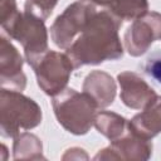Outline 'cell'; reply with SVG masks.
Returning <instances> with one entry per match:
<instances>
[{
    "mask_svg": "<svg viewBox=\"0 0 161 161\" xmlns=\"http://www.w3.org/2000/svg\"><path fill=\"white\" fill-rule=\"evenodd\" d=\"M121 25L122 21L108 10L97 11L84 30L65 49L74 69L119 59L123 55V45L118 35Z\"/></svg>",
    "mask_w": 161,
    "mask_h": 161,
    "instance_id": "1",
    "label": "cell"
},
{
    "mask_svg": "<svg viewBox=\"0 0 161 161\" xmlns=\"http://www.w3.org/2000/svg\"><path fill=\"white\" fill-rule=\"evenodd\" d=\"M16 0H0V23L1 26H8L18 16Z\"/></svg>",
    "mask_w": 161,
    "mask_h": 161,
    "instance_id": "17",
    "label": "cell"
},
{
    "mask_svg": "<svg viewBox=\"0 0 161 161\" xmlns=\"http://www.w3.org/2000/svg\"><path fill=\"white\" fill-rule=\"evenodd\" d=\"M33 68L39 88L48 96H55L67 88L74 65L65 53L47 50L26 60Z\"/></svg>",
    "mask_w": 161,
    "mask_h": 161,
    "instance_id": "4",
    "label": "cell"
},
{
    "mask_svg": "<svg viewBox=\"0 0 161 161\" xmlns=\"http://www.w3.org/2000/svg\"><path fill=\"white\" fill-rule=\"evenodd\" d=\"M1 148H3V153H4V156L1 157V160L5 161V160H6V156H5V155H6V146H5V145H1Z\"/></svg>",
    "mask_w": 161,
    "mask_h": 161,
    "instance_id": "21",
    "label": "cell"
},
{
    "mask_svg": "<svg viewBox=\"0 0 161 161\" xmlns=\"http://www.w3.org/2000/svg\"><path fill=\"white\" fill-rule=\"evenodd\" d=\"M145 72L161 84V53H156L146 60Z\"/></svg>",
    "mask_w": 161,
    "mask_h": 161,
    "instance_id": "18",
    "label": "cell"
},
{
    "mask_svg": "<svg viewBox=\"0 0 161 161\" xmlns=\"http://www.w3.org/2000/svg\"><path fill=\"white\" fill-rule=\"evenodd\" d=\"M40 106L19 91L1 88L0 132L3 137L15 138L20 131L35 128L42 122Z\"/></svg>",
    "mask_w": 161,
    "mask_h": 161,
    "instance_id": "3",
    "label": "cell"
},
{
    "mask_svg": "<svg viewBox=\"0 0 161 161\" xmlns=\"http://www.w3.org/2000/svg\"><path fill=\"white\" fill-rule=\"evenodd\" d=\"M93 126L99 133H102L109 141H113L121 137L128 130V121L118 113L101 111L97 112Z\"/></svg>",
    "mask_w": 161,
    "mask_h": 161,
    "instance_id": "13",
    "label": "cell"
},
{
    "mask_svg": "<svg viewBox=\"0 0 161 161\" xmlns=\"http://www.w3.org/2000/svg\"><path fill=\"white\" fill-rule=\"evenodd\" d=\"M96 13V4L88 0H78L68 5L50 26L53 43L64 50L69 48Z\"/></svg>",
    "mask_w": 161,
    "mask_h": 161,
    "instance_id": "5",
    "label": "cell"
},
{
    "mask_svg": "<svg viewBox=\"0 0 161 161\" xmlns=\"http://www.w3.org/2000/svg\"><path fill=\"white\" fill-rule=\"evenodd\" d=\"M14 160H40L43 156V145L38 136L23 132L14 138L13 146Z\"/></svg>",
    "mask_w": 161,
    "mask_h": 161,
    "instance_id": "14",
    "label": "cell"
},
{
    "mask_svg": "<svg viewBox=\"0 0 161 161\" xmlns=\"http://www.w3.org/2000/svg\"><path fill=\"white\" fill-rule=\"evenodd\" d=\"M96 5H102V6H107V4L109 3V0H88Z\"/></svg>",
    "mask_w": 161,
    "mask_h": 161,
    "instance_id": "20",
    "label": "cell"
},
{
    "mask_svg": "<svg viewBox=\"0 0 161 161\" xmlns=\"http://www.w3.org/2000/svg\"><path fill=\"white\" fill-rule=\"evenodd\" d=\"M63 160H68V158H88L87 153L84 152V150L79 148V147H73V148H69L67 150V152L63 155L62 157Z\"/></svg>",
    "mask_w": 161,
    "mask_h": 161,
    "instance_id": "19",
    "label": "cell"
},
{
    "mask_svg": "<svg viewBox=\"0 0 161 161\" xmlns=\"http://www.w3.org/2000/svg\"><path fill=\"white\" fill-rule=\"evenodd\" d=\"M152 155L151 140L142 138L133 133L130 127L118 138L111 141V145L99 150L94 160H125V161H146Z\"/></svg>",
    "mask_w": 161,
    "mask_h": 161,
    "instance_id": "8",
    "label": "cell"
},
{
    "mask_svg": "<svg viewBox=\"0 0 161 161\" xmlns=\"http://www.w3.org/2000/svg\"><path fill=\"white\" fill-rule=\"evenodd\" d=\"M108 11L118 20H136L148 11L147 0H109Z\"/></svg>",
    "mask_w": 161,
    "mask_h": 161,
    "instance_id": "15",
    "label": "cell"
},
{
    "mask_svg": "<svg viewBox=\"0 0 161 161\" xmlns=\"http://www.w3.org/2000/svg\"><path fill=\"white\" fill-rule=\"evenodd\" d=\"M130 130L137 136L151 140L161 133V96H157L142 112L128 121Z\"/></svg>",
    "mask_w": 161,
    "mask_h": 161,
    "instance_id": "12",
    "label": "cell"
},
{
    "mask_svg": "<svg viewBox=\"0 0 161 161\" xmlns=\"http://www.w3.org/2000/svg\"><path fill=\"white\" fill-rule=\"evenodd\" d=\"M3 29L11 39L21 44L26 60L48 50V29L44 20L25 10L24 13H19L18 16Z\"/></svg>",
    "mask_w": 161,
    "mask_h": 161,
    "instance_id": "6",
    "label": "cell"
},
{
    "mask_svg": "<svg viewBox=\"0 0 161 161\" xmlns=\"http://www.w3.org/2000/svg\"><path fill=\"white\" fill-rule=\"evenodd\" d=\"M58 0H25L24 10L45 20L53 13Z\"/></svg>",
    "mask_w": 161,
    "mask_h": 161,
    "instance_id": "16",
    "label": "cell"
},
{
    "mask_svg": "<svg viewBox=\"0 0 161 161\" xmlns=\"http://www.w3.org/2000/svg\"><path fill=\"white\" fill-rule=\"evenodd\" d=\"M117 80L121 88V101L128 108L143 109L157 97L155 89L135 72H121L117 75Z\"/></svg>",
    "mask_w": 161,
    "mask_h": 161,
    "instance_id": "10",
    "label": "cell"
},
{
    "mask_svg": "<svg viewBox=\"0 0 161 161\" xmlns=\"http://www.w3.org/2000/svg\"><path fill=\"white\" fill-rule=\"evenodd\" d=\"M82 89L94 101L98 108H106L113 103L117 86L112 75L107 72L92 70L84 78Z\"/></svg>",
    "mask_w": 161,
    "mask_h": 161,
    "instance_id": "11",
    "label": "cell"
},
{
    "mask_svg": "<svg viewBox=\"0 0 161 161\" xmlns=\"http://www.w3.org/2000/svg\"><path fill=\"white\" fill-rule=\"evenodd\" d=\"M157 39H161V14L147 11L127 28L123 35V45L130 55L141 57Z\"/></svg>",
    "mask_w": 161,
    "mask_h": 161,
    "instance_id": "7",
    "label": "cell"
},
{
    "mask_svg": "<svg viewBox=\"0 0 161 161\" xmlns=\"http://www.w3.org/2000/svg\"><path fill=\"white\" fill-rule=\"evenodd\" d=\"M24 60L19 50L5 35L0 36V83L1 88L23 92L26 75L23 72Z\"/></svg>",
    "mask_w": 161,
    "mask_h": 161,
    "instance_id": "9",
    "label": "cell"
},
{
    "mask_svg": "<svg viewBox=\"0 0 161 161\" xmlns=\"http://www.w3.org/2000/svg\"><path fill=\"white\" fill-rule=\"evenodd\" d=\"M53 111L59 125L72 135H86L94 123L97 104L84 92L65 88L53 96Z\"/></svg>",
    "mask_w": 161,
    "mask_h": 161,
    "instance_id": "2",
    "label": "cell"
}]
</instances>
